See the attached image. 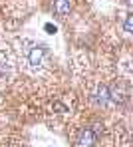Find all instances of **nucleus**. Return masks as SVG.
I'll return each instance as SVG.
<instances>
[{
    "label": "nucleus",
    "instance_id": "f257e3e1",
    "mask_svg": "<svg viewBox=\"0 0 133 147\" xmlns=\"http://www.w3.org/2000/svg\"><path fill=\"white\" fill-rule=\"evenodd\" d=\"M20 60L30 74H42L50 66V52L40 42L24 40L20 48Z\"/></svg>",
    "mask_w": 133,
    "mask_h": 147
},
{
    "label": "nucleus",
    "instance_id": "f03ea898",
    "mask_svg": "<svg viewBox=\"0 0 133 147\" xmlns=\"http://www.w3.org/2000/svg\"><path fill=\"white\" fill-rule=\"evenodd\" d=\"M97 139H99V127L97 125H87V127L80 129V133L76 137V143H78V147H93L97 143Z\"/></svg>",
    "mask_w": 133,
    "mask_h": 147
},
{
    "label": "nucleus",
    "instance_id": "7ed1b4c3",
    "mask_svg": "<svg viewBox=\"0 0 133 147\" xmlns=\"http://www.w3.org/2000/svg\"><path fill=\"white\" fill-rule=\"evenodd\" d=\"M72 10V2L70 0H54L52 4V12L56 18H66Z\"/></svg>",
    "mask_w": 133,
    "mask_h": 147
},
{
    "label": "nucleus",
    "instance_id": "20e7f679",
    "mask_svg": "<svg viewBox=\"0 0 133 147\" xmlns=\"http://www.w3.org/2000/svg\"><path fill=\"white\" fill-rule=\"evenodd\" d=\"M10 68H12V64H10L8 54L0 48V84H2L4 80H8V76H10Z\"/></svg>",
    "mask_w": 133,
    "mask_h": 147
},
{
    "label": "nucleus",
    "instance_id": "39448f33",
    "mask_svg": "<svg viewBox=\"0 0 133 147\" xmlns=\"http://www.w3.org/2000/svg\"><path fill=\"white\" fill-rule=\"evenodd\" d=\"M125 34H131V14H125Z\"/></svg>",
    "mask_w": 133,
    "mask_h": 147
}]
</instances>
